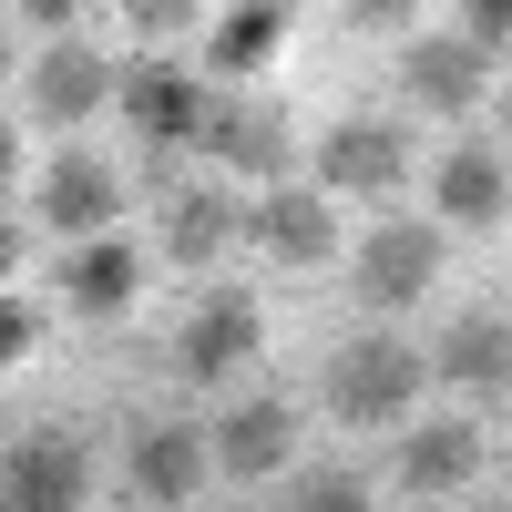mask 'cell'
Listing matches in <instances>:
<instances>
[{
    "label": "cell",
    "instance_id": "cell-13",
    "mask_svg": "<svg viewBox=\"0 0 512 512\" xmlns=\"http://www.w3.org/2000/svg\"><path fill=\"white\" fill-rule=\"evenodd\" d=\"M195 482H205V431L154 420V431L134 441V492H144V502H185Z\"/></svg>",
    "mask_w": 512,
    "mask_h": 512
},
{
    "label": "cell",
    "instance_id": "cell-23",
    "mask_svg": "<svg viewBox=\"0 0 512 512\" xmlns=\"http://www.w3.org/2000/svg\"><path fill=\"white\" fill-rule=\"evenodd\" d=\"M11 164H21V134H11V123H0V175H11Z\"/></svg>",
    "mask_w": 512,
    "mask_h": 512
},
{
    "label": "cell",
    "instance_id": "cell-6",
    "mask_svg": "<svg viewBox=\"0 0 512 512\" xmlns=\"http://www.w3.org/2000/svg\"><path fill=\"white\" fill-rule=\"evenodd\" d=\"M318 175L338 195H390L410 175V134H400V123H338V134L318 144Z\"/></svg>",
    "mask_w": 512,
    "mask_h": 512
},
{
    "label": "cell",
    "instance_id": "cell-15",
    "mask_svg": "<svg viewBox=\"0 0 512 512\" xmlns=\"http://www.w3.org/2000/svg\"><path fill=\"white\" fill-rule=\"evenodd\" d=\"M400 472H410L420 492H461V482L482 472V431H472V420H431V431H410V461H400Z\"/></svg>",
    "mask_w": 512,
    "mask_h": 512
},
{
    "label": "cell",
    "instance_id": "cell-7",
    "mask_svg": "<svg viewBox=\"0 0 512 512\" xmlns=\"http://www.w3.org/2000/svg\"><path fill=\"white\" fill-rule=\"evenodd\" d=\"M175 359H185L195 379H226V369H246V359H256V297H246V287H216V297H205V308L185 318Z\"/></svg>",
    "mask_w": 512,
    "mask_h": 512
},
{
    "label": "cell",
    "instance_id": "cell-20",
    "mask_svg": "<svg viewBox=\"0 0 512 512\" xmlns=\"http://www.w3.org/2000/svg\"><path fill=\"white\" fill-rule=\"evenodd\" d=\"M287 512H369V472H297Z\"/></svg>",
    "mask_w": 512,
    "mask_h": 512
},
{
    "label": "cell",
    "instance_id": "cell-10",
    "mask_svg": "<svg viewBox=\"0 0 512 512\" xmlns=\"http://www.w3.org/2000/svg\"><path fill=\"white\" fill-rule=\"evenodd\" d=\"M195 144H216L226 164L287 185V113H277V103H205V134H195Z\"/></svg>",
    "mask_w": 512,
    "mask_h": 512
},
{
    "label": "cell",
    "instance_id": "cell-24",
    "mask_svg": "<svg viewBox=\"0 0 512 512\" xmlns=\"http://www.w3.org/2000/svg\"><path fill=\"white\" fill-rule=\"evenodd\" d=\"M0 72H11V31H0Z\"/></svg>",
    "mask_w": 512,
    "mask_h": 512
},
{
    "label": "cell",
    "instance_id": "cell-22",
    "mask_svg": "<svg viewBox=\"0 0 512 512\" xmlns=\"http://www.w3.org/2000/svg\"><path fill=\"white\" fill-rule=\"evenodd\" d=\"M11 256H21V226H11V216H0V277H11Z\"/></svg>",
    "mask_w": 512,
    "mask_h": 512
},
{
    "label": "cell",
    "instance_id": "cell-16",
    "mask_svg": "<svg viewBox=\"0 0 512 512\" xmlns=\"http://www.w3.org/2000/svg\"><path fill=\"white\" fill-rule=\"evenodd\" d=\"M134 287H144V256L123 246V236H93V246H72V297L82 308H134Z\"/></svg>",
    "mask_w": 512,
    "mask_h": 512
},
{
    "label": "cell",
    "instance_id": "cell-12",
    "mask_svg": "<svg viewBox=\"0 0 512 512\" xmlns=\"http://www.w3.org/2000/svg\"><path fill=\"white\" fill-rule=\"evenodd\" d=\"M400 72H410V93L431 103V113H472V103H482V82H492V62H472L451 31L410 41V62H400Z\"/></svg>",
    "mask_w": 512,
    "mask_h": 512
},
{
    "label": "cell",
    "instance_id": "cell-18",
    "mask_svg": "<svg viewBox=\"0 0 512 512\" xmlns=\"http://www.w3.org/2000/svg\"><path fill=\"white\" fill-rule=\"evenodd\" d=\"M277 41H287V11H226L205 31V62L216 72H256V62H277Z\"/></svg>",
    "mask_w": 512,
    "mask_h": 512
},
{
    "label": "cell",
    "instance_id": "cell-19",
    "mask_svg": "<svg viewBox=\"0 0 512 512\" xmlns=\"http://www.w3.org/2000/svg\"><path fill=\"white\" fill-rule=\"evenodd\" d=\"M226 236H236V205H226L216 185H205V195H175V226H164V246H175L185 267H205Z\"/></svg>",
    "mask_w": 512,
    "mask_h": 512
},
{
    "label": "cell",
    "instance_id": "cell-8",
    "mask_svg": "<svg viewBox=\"0 0 512 512\" xmlns=\"http://www.w3.org/2000/svg\"><path fill=\"white\" fill-rule=\"evenodd\" d=\"M256 246L277 256V267H318V256L338 246V216L318 185H267V205H256Z\"/></svg>",
    "mask_w": 512,
    "mask_h": 512
},
{
    "label": "cell",
    "instance_id": "cell-14",
    "mask_svg": "<svg viewBox=\"0 0 512 512\" xmlns=\"http://www.w3.org/2000/svg\"><path fill=\"white\" fill-rule=\"evenodd\" d=\"M492 216H502V154L451 144L441 154V226H492Z\"/></svg>",
    "mask_w": 512,
    "mask_h": 512
},
{
    "label": "cell",
    "instance_id": "cell-3",
    "mask_svg": "<svg viewBox=\"0 0 512 512\" xmlns=\"http://www.w3.org/2000/svg\"><path fill=\"white\" fill-rule=\"evenodd\" d=\"M431 277H441V226H369V246H359V297L369 308H410Z\"/></svg>",
    "mask_w": 512,
    "mask_h": 512
},
{
    "label": "cell",
    "instance_id": "cell-11",
    "mask_svg": "<svg viewBox=\"0 0 512 512\" xmlns=\"http://www.w3.org/2000/svg\"><path fill=\"white\" fill-rule=\"evenodd\" d=\"M287 451H297V420H287V400H236V410L216 420V461H226V472H246V482L287 472Z\"/></svg>",
    "mask_w": 512,
    "mask_h": 512
},
{
    "label": "cell",
    "instance_id": "cell-1",
    "mask_svg": "<svg viewBox=\"0 0 512 512\" xmlns=\"http://www.w3.org/2000/svg\"><path fill=\"white\" fill-rule=\"evenodd\" d=\"M410 400H420V359L400 349V338H359V349H338L328 410L349 420V431H379V420H400Z\"/></svg>",
    "mask_w": 512,
    "mask_h": 512
},
{
    "label": "cell",
    "instance_id": "cell-5",
    "mask_svg": "<svg viewBox=\"0 0 512 512\" xmlns=\"http://www.w3.org/2000/svg\"><path fill=\"white\" fill-rule=\"evenodd\" d=\"M0 482H11V502H0V512H72L82 482H93V461H82V441H62V431H31Z\"/></svg>",
    "mask_w": 512,
    "mask_h": 512
},
{
    "label": "cell",
    "instance_id": "cell-4",
    "mask_svg": "<svg viewBox=\"0 0 512 512\" xmlns=\"http://www.w3.org/2000/svg\"><path fill=\"white\" fill-rule=\"evenodd\" d=\"M113 216H123V175H113L103 154H62L52 175H41V226H62V236L93 246Z\"/></svg>",
    "mask_w": 512,
    "mask_h": 512
},
{
    "label": "cell",
    "instance_id": "cell-17",
    "mask_svg": "<svg viewBox=\"0 0 512 512\" xmlns=\"http://www.w3.org/2000/svg\"><path fill=\"white\" fill-rule=\"evenodd\" d=\"M441 379H451V390H502V318H492V308L451 318V338H441Z\"/></svg>",
    "mask_w": 512,
    "mask_h": 512
},
{
    "label": "cell",
    "instance_id": "cell-2",
    "mask_svg": "<svg viewBox=\"0 0 512 512\" xmlns=\"http://www.w3.org/2000/svg\"><path fill=\"white\" fill-rule=\"evenodd\" d=\"M205 103H216V93H205L185 62H134V72H123V113H134V134L164 144V154L205 134Z\"/></svg>",
    "mask_w": 512,
    "mask_h": 512
},
{
    "label": "cell",
    "instance_id": "cell-21",
    "mask_svg": "<svg viewBox=\"0 0 512 512\" xmlns=\"http://www.w3.org/2000/svg\"><path fill=\"white\" fill-rule=\"evenodd\" d=\"M41 338V308H21V297H0V369H11L21 349Z\"/></svg>",
    "mask_w": 512,
    "mask_h": 512
},
{
    "label": "cell",
    "instance_id": "cell-9",
    "mask_svg": "<svg viewBox=\"0 0 512 512\" xmlns=\"http://www.w3.org/2000/svg\"><path fill=\"white\" fill-rule=\"evenodd\" d=\"M113 93V62L93 52V41H41V62H31V103H41V123H82Z\"/></svg>",
    "mask_w": 512,
    "mask_h": 512
}]
</instances>
